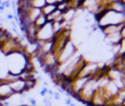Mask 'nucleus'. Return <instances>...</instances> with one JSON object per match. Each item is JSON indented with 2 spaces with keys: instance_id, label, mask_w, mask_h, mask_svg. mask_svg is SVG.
<instances>
[{
  "instance_id": "1",
  "label": "nucleus",
  "mask_w": 125,
  "mask_h": 106,
  "mask_svg": "<svg viewBox=\"0 0 125 106\" xmlns=\"http://www.w3.org/2000/svg\"><path fill=\"white\" fill-rule=\"evenodd\" d=\"M99 82L96 78H90L89 80L86 82L80 93L75 97L79 102H82L86 106H89L93 95L95 94L96 90L99 88Z\"/></svg>"
},
{
  "instance_id": "2",
  "label": "nucleus",
  "mask_w": 125,
  "mask_h": 106,
  "mask_svg": "<svg viewBox=\"0 0 125 106\" xmlns=\"http://www.w3.org/2000/svg\"><path fill=\"white\" fill-rule=\"evenodd\" d=\"M77 52H78V47L76 46V44L74 43V41L72 39L68 40L66 42V44L62 47V49L56 56L57 61H58V65L66 62L67 60H69L70 58H72Z\"/></svg>"
},
{
  "instance_id": "3",
  "label": "nucleus",
  "mask_w": 125,
  "mask_h": 106,
  "mask_svg": "<svg viewBox=\"0 0 125 106\" xmlns=\"http://www.w3.org/2000/svg\"><path fill=\"white\" fill-rule=\"evenodd\" d=\"M55 36V31L53 28L52 23H47L44 26L38 28L36 33V39L39 42H44L48 40H52Z\"/></svg>"
},
{
  "instance_id": "4",
  "label": "nucleus",
  "mask_w": 125,
  "mask_h": 106,
  "mask_svg": "<svg viewBox=\"0 0 125 106\" xmlns=\"http://www.w3.org/2000/svg\"><path fill=\"white\" fill-rule=\"evenodd\" d=\"M14 94L10 83L5 81L3 78H0V101H4L8 98H10Z\"/></svg>"
},
{
  "instance_id": "5",
  "label": "nucleus",
  "mask_w": 125,
  "mask_h": 106,
  "mask_svg": "<svg viewBox=\"0 0 125 106\" xmlns=\"http://www.w3.org/2000/svg\"><path fill=\"white\" fill-rule=\"evenodd\" d=\"M10 83V86L13 90L14 93H17V94H22V93H25L26 92V87H25V81L20 78L12 80Z\"/></svg>"
},
{
  "instance_id": "6",
  "label": "nucleus",
  "mask_w": 125,
  "mask_h": 106,
  "mask_svg": "<svg viewBox=\"0 0 125 106\" xmlns=\"http://www.w3.org/2000/svg\"><path fill=\"white\" fill-rule=\"evenodd\" d=\"M109 9L118 12V13H125V0H117L109 5Z\"/></svg>"
},
{
  "instance_id": "7",
  "label": "nucleus",
  "mask_w": 125,
  "mask_h": 106,
  "mask_svg": "<svg viewBox=\"0 0 125 106\" xmlns=\"http://www.w3.org/2000/svg\"><path fill=\"white\" fill-rule=\"evenodd\" d=\"M41 14H42L41 9H37V8L31 7V8L28 10V12H27V17H28V19L33 23Z\"/></svg>"
},
{
  "instance_id": "8",
  "label": "nucleus",
  "mask_w": 125,
  "mask_h": 106,
  "mask_svg": "<svg viewBox=\"0 0 125 106\" xmlns=\"http://www.w3.org/2000/svg\"><path fill=\"white\" fill-rule=\"evenodd\" d=\"M48 23V20H47V17L45 16V15H43V14H41L34 22H33V24H34V26L37 27V28H40V27H42V26H44L46 24Z\"/></svg>"
},
{
  "instance_id": "9",
  "label": "nucleus",
  "mask_w": 125,
  "mask_h": 106,
  "mask_svg": "<svg viewBox=\"0 0 125 106\" xmlns=\"http://www.w3.org/2000/svg\"><path fill=\"white\" fill-rule=\"evenodd\" d=\"M57 9V5L56 4H46L42 9H41V12L43 15H45L46 17L51 15L55 10Z\"/></svg>"
},
{
  "instance_id": "10",
  "label": "nucleus",
  "mask_w": 125,
  "mask_h": 106,
  "mask_svg": "<svg viewBox=\"0 0 125 106\" xmlns=\"http://www.w3.org/2000/svg\"><path fill=\"white\" fill-rule=\"evenodd\" d=\"M57 5V9L59 11H61L62 13H64L67 9H69V3H68V0H64V1H62V2H59L56 4Z\"/></svg>"
},
{
  "instance_id": "11",
  "label": "nucleus",
  "mask_w": 125,
  "mask_h": 106,
  "mask_svg": "<svg viewBox=\"0 0 125 106\" xmlns=\"http://www.w3.org/2000/svg\"><path fill=\"white\" fill-rule=\"evenodd\" d=\"M24 81H25L26 91H29L30 89H32V88H34V87H35L36 82H37V80H36V78H32V79L26 80H24Z\"/></svg>"
},
{
  "instance_id": "12",
  "label": "nucleus",
  "mask_w": 125,
  "mask_h": 106,
  "mask_svg": "<svg viewBox=\"0 0 125 106\" xmlns=\"http://www.w3.org/2000/svg\"><path fill=\"white\" fill-rule=\"evenodd\" d=\"M31 7L37 8V9H42L47 3L46 0H31Z\"/></svg>"
},
{
  "instance_id": "13",
  "label": "nucleus",
  "mask_w": 125,
  "mask_h": 106,
  "mask_svg": "<svg viewBox=\"0 0 125 106\" xmlns=\"http://www.w3.org/2000/svg\"><path fill=\"white\" fill-rule=\"evenodd\" d=\"M117 96H119L122 100H124V99H125V86H124V87H122L121 89H119Z\"/></svg>"
},
{
  "instance_id": "14",
  "label": "nucleus",
  "mask_w": 125,
  "mask_h": 106,
  "mask_svg": "<svg viewBox=\"0 0 125 106\" xmlns=\"http://www.w3.org/2000/svg\"><path fill=\"white\" fill-rule=\"evenodd\" d=\"M27 101H28V103L30 104V106H36V104H37L36 99H35V98H32V97H29V98L27 99Z\"/></svg>"
},
{
  "instance_id": "15",
  "label": "nucleus",
  "mask_w": 125,
  "mask_h": 106,
  "mask_svg": "<svg viewBox=\"0 0 125 106\" xmlns=\"http://www.w3.org/2000/svg\"><path fill=\"white\" fill-rule=\"evenodd\" d=\"M1 5H3V6L5 7V9H6V8H10V7H11V0L2 1V4H1Z\"/></svg>"
},
{
  "instance_id": "16",
  "label": "nucleus",
  "mask_w": 125,
  "mask_h": 106,
  "mask_svg": "<svg viewBox=\"0 0 125 106\" xmlns=\"http://www.w3.org/2000/svg\"><path fill=\"white\" fill-rule=\"evenodd\" d=\"M47 91H48V87H43L41 90H40V95L42 96V97H45L46 95H47Z\"/></svg>"
},
{
  "instance_id": "17",
  "label": "nucleus",
  "mask_w": 125,
  "mask_h": 106,
  "mask_svg": "<svg viewBox=\"0 0 125 106\" xmlns=\"http://www.w3.org/2000/svg\"><path fill=\"white\" fill-rule=\"evenodd\" d=\"M53 97L55 98V100H60L61 99V94L59 93V92H54V94H53Z\"/></svg>"
},
{
  "instance_id": "18",
  "label": "nucleus",
  "mask_w": 125,
  "mask_h": 106,
  "mask_svg": "<svg viewBox=\"0 0 125 106\" xmlns=\"http://www.w3.org/2000/svg\"><path fill=\"white\" fill-rule=\"evenodd\" d=\"M70 103H71V99H70L69 97L65 98V100H64V104H65L66 106H69V105H70Z\"/></svg>"
},
{
  "instance_id": "19",
  "label": "nucleus",
  "mask_w": 125,
  "mask_h": 106,
  "mask_svg": "<svg viewBox=\"0 0 125 106\" xmlns=\"http://www.w3.org/2000/svg\"><path fill=\"white\" fill-rule=\"evenodd\" d=\"M6 17H7V19H8L9 21H12V20H14V15H13V14H11V13L7 14V15H6Z\"/></svg>"
},
{
  "instance_id": "20",
  "label": "nucleus",
  "mask_w": 125,
  "mask_h": 106,
  "mask_svg": "<svg viewBox=\"0 0 125 106\" xmlns=\"http://www.w3.org/2000/svg\"><path fill=\"white\" fill-rule=\"evenodd\" d=\"M120 33H121V35H122V38H125V24H124V26H123V27H122Z\"/></svg>"
},
{
  "instance_id": "21",
  "label": "nucleus",
  "mask_w": 125,
  "mask_h": 106,
  "mask_svg": "<svg viewBox=\"0 0 125 106\" xmlns=\"http://www.w3.org/2000/svg\"><path fill=\"white\" fill-rule=\"evenodd\" d=\"M46 3L47 4H57L58 0H46Z\"/></svg>"
},
{
  "instance_id": "22",
  "label": "nucleus",
  "mask_w": 125,
  "mask_h": 106,
  "mask_svg": "<svg viewBox=\"0 0 125 106\" xmlns=\"http://www.w3.org/2000/svg\"><path fill=\"white\" fill-rule=\"evenodd\" d=\"M5 10V7L3 6V5H0V12H2V11H4Z\"/></svg>"
},
{
  "instance_id": "23",
  "label": "nucleus",
  "mask_w": 125,
  "mask_h": 106,
  "mask_svg": "<svg viewBox=\"0 0 125 106\" xmlns=\"http://www.w3.org/2000/svg\"><path fill=\"white\" fill-rule=\"evenodd\" d=\"M121 106H125V99L122 101V104H121Z\"/></svg>"
},
{
  "instance_id": "24",
  "label": "nucleus",
  "mask_w": 125,
  "mask_h": 106,
  "mask_svg": "<svg viewBox=\"0 0 125 106\" xmlns=\"http://www.w3.org/2000/svg\"><path fill=\"white\" fill-rule=\"evenodd\" d=\"M3 21H4V19H3V18H2V17H1V16H0V23H2V22H3Z\"/></svg>"
},
{
  "instance_id": "25",
  "label": "nucleus",
  "mask_w": 125,
  "mask_h": 106,
  "mask_svg": "<svg viewBox=\"0 0 125 106\" xmlns=\"http://www.w3.org/2000/svg\"><path fill=\"white\" fill-rule=\"evenodd\" d=\"M0 106H3V104H2V101H0Z\"/></svg>"
}]
</instances>
